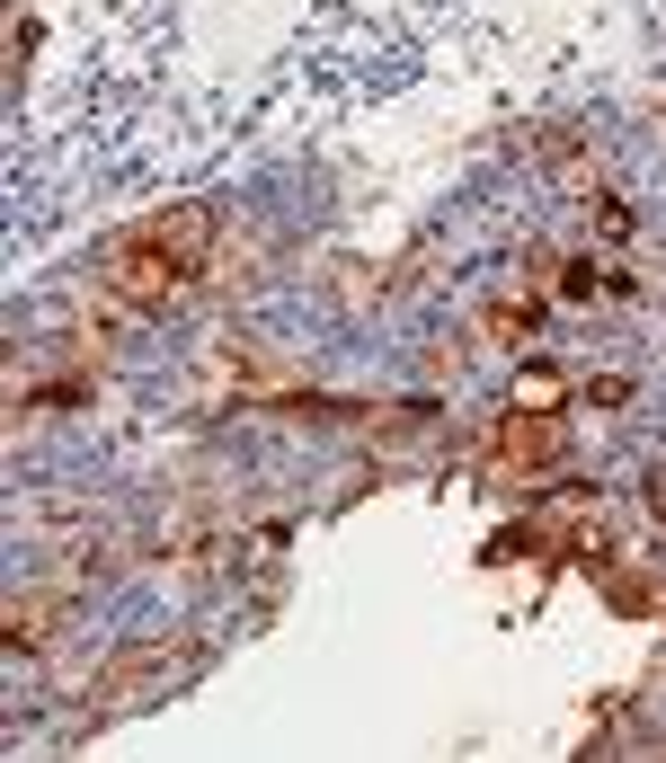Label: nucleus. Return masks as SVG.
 <instances>
[{
	"label": "nucleus",
	"mask_w": 666,
	"mask_h": 763,
	"mask_svg": "<svg viewBox=\"0 0 666 763\" xmlns=\"http://www.w3.org/2000/svg\"><path fill=\"white\" fill-rule=\"evenodd\" d=\"M516 400H533V409H552V400H560V373H542V364H533V373L516 382Z\"/></svg>",
	"instance_id": "3"
},
{
	"label": "nucleus",
	"mask_w": 666,
	"mask_h": 763,
	"mask_svg": "<svg viewBox=\"0 0 666 763\" xmlns=\"http://www.w3.org/2000/svg\"><path fill=\"white\" fill-rule=\"evenodd\" d=\"M205 240H214V214H169V222H143L134 240H116L107 284L125 293V302H160V293H178V284L196 276Z\"/></svg>",
	"instance_id": "1"
},
{
	"label": "nucleus",
	"mask_w": 666,
	"mask_h": 763,
	"mask_svg": "<svg viewBox=\"0 0 666 763\" xmlns=\"http://www.w3.org/2000/svg\"><path fill=\"white\" fill-rule=\"evenodd\" d=\"M498 453H507V462H542V453H552V426H542V417H524V426L498 444Z\"/></svg>",
	"instance_id": "2"
}]
</instances>
